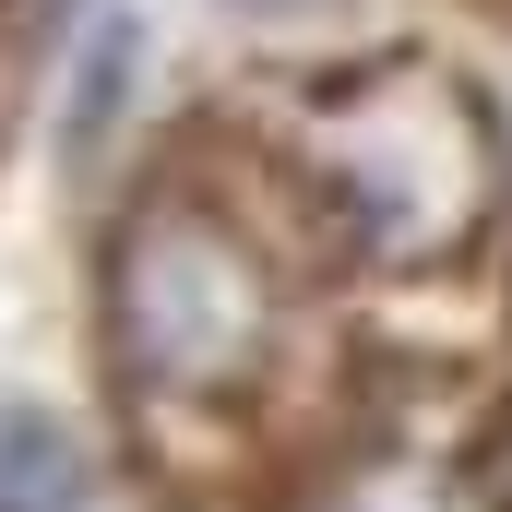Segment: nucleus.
Listing matches in <instances>:
<instances>
[{"instance_id":"1","label":"nucleus","mask_w":512,"mask_h":512,"mask_svg":"<svg viewBox=\"0 0 512 512\" xmlns=\"http://www.w3.org/2000/svg\"><path fill=\"white\" fill-rule=\"evenodd\" d=\"M120 310H131V346H143L167 382L227 370L239 334H251V286H239V262L215 251V239H191V227H155V239L131 251Z\"/></svg>"},{"instance_id":"2","label":"nucleus","mask_w":512,"mask_h":512,"mask_svg":"<svg viewBox=\"0 0 512 512\" xmlns=\"http://www.w3.org/2000/svg\"><path fill=\"white\" fill-rule=\"evenodd\" d=\"M0 512H84V477L48 429H12L0 441Z\"/></svg>"}]
</instances>
